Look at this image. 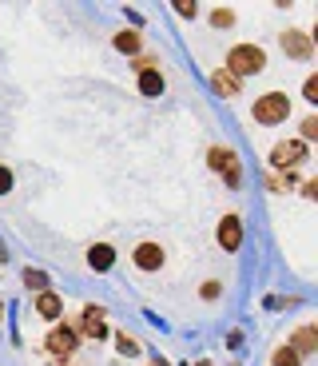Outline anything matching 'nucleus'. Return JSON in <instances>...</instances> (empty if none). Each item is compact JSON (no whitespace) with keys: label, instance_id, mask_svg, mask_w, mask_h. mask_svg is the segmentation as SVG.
<instances>
[{"label":"nucleus","instance_id":"f3484780","mask_svg":"<svg viewBox=\"0 0 318 366\" xmlns=\"http://www.w3.org/2000/svg\"><path fill=\"white\" fill-rule=\"evenodd\" d=\"M116 48H119V52H127V56L139 52V32H119V36H116Z\"/></svg>","mask_w":318,"mask_h":366},{"label":"nucleus","instance_id":"a211bd4d","mask_svg":"<svg viewBox=\"0 0 318 366\" xmlns=\"http://www.w3.org/2000/svg\"><path fill=\"white\" fill-rule=\"evenodd\" d=\"M231 24H235V12H231V9H215V12H211V28H223V32H227Z\"/></svg>","mask_w":318,"mask_h":366},{"label":"nucleus","instance_id":"20e7f679","mask_svg":"<svg viewBox=\"0 0 318 366\" xmlns=\"http://www.w3.org/2000/svg\"><path fill=\"white\" fill-rule=\"evenodd\" d=\"M211 167H215V172H223L227 187H239V183H243V167H239V159H235V152H231V147H211Z\"/></svg>","mask_w":318,"mask_h":366},{"label":"nucleus","instance_id":"1a4fd4ad","mask_svg":"<svg viewBox=\"0 0 318 366\" xmlns=\"http://www.w3.org/2000/svg\"><path fill=\"white\" fill-rule=\"evenodd\" d=\"M287 347H291L294 355H310V350H318V330H314V322H307V327L294 330Z\"/></svg>","mask_w":318,"mask_h":366},{"label":"nucleus","instance_id":"9d476101","mask_svg":"<svg viewBox=\"0 0 318 366\" xmlns=\"http://www.w3.org/2000/svg\"><path fill=\"white\" fill-rule=\"evenodd\" d=\"M80 330L88 335V339H104V335H108V327H104V311H100V307H88V311H84Z\"/></svg>","mask_w":318,"mask_h":366},{"label":"nucleus","instance_id":"f257e3e1","mask_svg":"<svg viewBox=\"0 0 318 366\" xmlns=\"http://www.w3.org/2000/svg\"><path fill=\"white\" fill-rule=\"evenodd\" d=\"M254 124H263V128H274V124H287V116H291V100H287V92H267V96H259L251 108Z\"/></svg>","mask_w":318,"mask_h":366},{"label":"nucleus","instance_id":"ddd939ff","mask_svg":"<svg viewBox=\"0 0 318 366\" xmlns=\"http://www.w3.org/2000/svg\"><path fill=\"white\" fill-rule=\"evenodd\" d=\"M88 263L96 267V271H111V263H116V251H111L108 243H96V247L88 251Z\"/></svg>","mask_w":318,"mask_h":366},{"label":"nucleus","instance_id":"5701e85b","mask_svg":"<svg viewBox=\"0 0 318 366\" xmlns=\"http://www.w3.org/2000/svg\"><path fill=\"white\" fill-rule=\"evenodd\" d=\"M12 192V172L9 167H0V195H9Z\"/></svg>","mask_w":318,"mask_h":366},{"label":"nucleus","instance_id":"7ed1b4c3","mask_svg":"<svg viewBox=\"0 0 318 366\" xmlns=\"http://www.w3.org/2000/svg\"><path fill=\"white\" fill-rule=\"evenodd\" d=\"M302 159H307V144H302V139H282L271 152V167H279V172H291Z\"/></svg>","mask_w":318,"mask_h":366},{"label":"nucleus","instance_id":"6e6552de","mask_svg":"<svg viewBox=\"0 0 318 366\" xmlns=\"http://www.w3.org/2000/svg\"><path fill=\"white\" fill-rule=\"evenodd\" d=\"M131 263H136L139 271H159V267H164V247H159V243H139V247L131 251Z\"/></svg>","mask_w":318,"mask_h":366},{"label":"nucleus","instance_id":"4468645a","mask_svg":"<svg viewBox=\"0 0 318 366\" xmlns=\"http://www.w3.org/2000/svg\"><path fill=\"white\" fill-rule=\"evenodd\" d=\"M139 92H144V96H164V76L159 72H139Z\"/></svg>","mask_w":318,"mask_h":366},{"label":"nucleus","instance_id":"4be33fe9","mask_svg":"<svg viewBox=\"0 0 318 366\" xmlns=\"http://www.w3.org/2000/svg\"><path fill=\"white\" fill-rule=\"evenodd\" d=\"M302 96H307V100H318V76H307V84H302Z\"/></svg>","mask_w":318,"mask_h":366},{"label":"nucleus","instance_id":"b1692460","mask_svg":"<svg viewBox=\"0 0 318 366\" xmlns=\"http://www.w3.org/2000/svg\"><path fill=\"white\" fill-rule=\"evenodd\" d=\"M302 195H307V199H314V195H318V179H307V183H302Z\"/></svg>","mask_w":318,"mask_h":366},{"label":"nucleus","instance_id":"6ab92c4d","mask_svg":"<svg viewBox=\"0 0 318 366\" xmlns=\"http://www.w3.org/2000/svg\"><path fill=\"white\" fill-rule=\"evenodd\" d=\"M271 362H274V366H299V355H294L291 347H279V350L271 355Z\"/></svg>","mask_w":318,"mask_h":366},{"label":"nucleus","instance_id":"aec40b11","mask_svg":"<svg viewBox=\"0 0 318 366\" xmlns=\"http://www.w3.org/2000/svg\"><path fill=\"white\" fill-rule=\"evenodd\" d=\"M136 68L139 72H159V60H155L151 52H144V56H136Z\"/></svg>","mask_w":318,"mask_h":366},{"label":"nucleus","instance_id":"dca6fc26","mask_svg":"<svg viewBox=\"0 0 318 366\" xmlns=\"http://www.w3.org/2000/svg\"><path fill=\"white\" fill-rule=\"evenodd\" d=\"M116 350H119V355H139V350H144V347H139V342L131 339L127 330H119V335H116Z\"/></svg>","mask_w":318,"mask_h":366},{"label":"nucleus","instance_id":"423d86ee","mask_svg":"<svg viewBox=\"0 0 318 366\" xmlns=\"http://www.w3.org/2000/svg\"><path fill=\"white\" fill-rule=\"evenodd\" d=\"M44 347H48L52 358H68L76 350V330L72 327H52L48 330V339H44Z\"/></svg>","mask_w":318,"mask_h":366},{"label":"nucleus","instance_id":"f03ea898","mask_svg":"<svg viewBox=\"0 0 318 366\" xmlns=\"http://www.w3.org/2000/svg\"><path fill=\"white\" fill-rule=\"evenodd\" d=\"M267 68V52L259 44H235L231 48V56H227V72L235 76H254V72H263Z\"/></svg>","mask_w":318,"mask_h":366},{"label":"nucleus","instance_id":"39448f33","mask_svg":"<svg viewBox=\"0 0 318 366\" xmlns=\"http://www.w3.org/2000/svg\"><path fill=\"white\" fill-rule=\"evenodd\" d=\"M279 44L291 60H310V56H314V40H310L307 32H299V28H287L279 36Z\"/></svg>","mask_w":318,"mask_h":366},{"label":"nucleus","instance_id":"412c9836","mask_svg":"<svg viewBox=\"0 0 318 366\" xmlns=\"http://www.w3.org/2000/svg\"><path fill=\"white\" fill-rule=\"evenodd\" d=\"M302 139H318V116L302 119Z\"/></svg>","mask_w":318,"mask_h":366},{"label":"nucleus","instance_id":"f8f14e48","mask_svg":"<svg viewBox=\"0 0 318 366\" xmlns=\"http://www.w3.org/2000/svg\"><path fill=\"white\" fill-rule=\"evenodd\" d=\"M211 92L223 96V100H231V96H239V80L231 72H215V76H211Z\"/></svg>","mask_w":318,"mask_h":366},{"label":"nucleus","instance_id":"0eeeda50","mask_svg":"<svg viewBox=\"0 0 318 366\" xmlns=\"http://www.w3.org/2000/svg\"><path fill=\"white\" fill-rule=\"evenodd\" d=\"M239 243H243V223H239V215H223L219 219V247L239 251Z\"/></svg>","mask_w":318,"mask_h":366},{"label":"nucleus","instance_id":"9b49d317","mask_svg":"<svg viewBox=\"0 0 318 366\" xmlns=\"http://www.w3.org/2000/svg\"><path fill=\"white\" fill-rule=\"evenodd\" d=\"M36 315L40 319H48V322H56L64 315V302H60V295H52V291H44L36 299Z\"/></svg>","mask_w":318,"mask_h":366},{"label":"nucleus","instance_id":"a878e982","mask_svg":"<svg viewBox=\"0 0 318 366\" xmlns=\"http://www.w3.org/2000/svg\"><path fill=\"white\" fill-rule=\"evenodd\" d=\"M0 311H4V307H0ZM0 319H4V315H0Z\"/></svg>","mask_w":318,"mask_h":366},{"label":"nucleus","instance_id":"393cba45","mask_svg":"<svg viewBox=\"0 0 318 366\" xmlns=\"http://www.w3.org/2000/svg\"><path fill=\"white\" fill-rule=\"evenodd\" d=\"M203 299H219V283H203Z\"/></svg>","mask_w":318,"mask_h":366},{"label":"nucleus","instance_id":"2eb2a0df","mask_svg":"<svg viewBox=\"0 0 318 366\" xmlns=\"http://www.w3.org/2000/svg\"><path fill=\"white\" fill-rule=\"evenodd\" d=\"M24 287H28V291H40V295H44V291H48V274L28 267V271H24Z\"/></svg>","mask_w":318,"mask_h":366}]
</instances>
